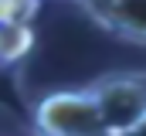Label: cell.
Masks as SVG:
<instances>
[{
    "label": "cell",
    "instance_id": "obj_1",
    "mask_svg": "<svg viewBox=\"0 0 146 136\" xmlns=\"http://www.w3.org/2000/svg\"><path fill=\"white\" fill-rule=\"evenodd\" d=\"M34 129L41 136H109L106 116L92 89L51 92L34 105Z\"/></svg>",
    "mask_w": 146,
    "mask_h": 136
},
{
    "label": "cell",
    "instance_id": "obj_2",
    "mask_svg": "<svg viewBox=\"0 0 146 136\" xmlns=\"http://www.w3.org/2000/svg\"><path fill=\"white\" fill-rule=\"evenodd\" d=\"M88 89L99 99L109 136H133L146 123V68L102 75Z\"/></svg>",
    "mask_w": 146,
    "mask_h": 136
},
{
    "label": "cell",
    "instance_id": "obj_3",
    "mask_svg": "<svg viewBox=\"0 0 146 136\" xmlns=\"http://www.w3.org/2000/svg\"><path fill=\"white\" fill-rule=\"evenodd\" d=\"M78 7L106 34L146 44V0H78Z\"/></svg>",
    "mask_w": 146,
    "mask_h": 136
},
{
    "label": "cell",
    "instance_id": "obj_4",
    "mask_svg": "<svg viewBox=\"0 0 146 136\" xmlns=\"http://www.w3.org/2000/svg\"><path fill=\"white\" fill-rule=\"evenodd\" d=\"M34 51V27L31 24H0V65L14 68Z\"/></svg>",
    "mask_w": 146,
    "mask_h": 136
},
{
    "label": "cell",
    "instance_id": "obj_5",
    "mask_svg": "<svg viewBox=\"0 0 146 136\" xmlns=\"http://www.w3.org/2000/svg\"><path fill=\"white\" fill-rule=\"evenodd\" d=\"M41 0H0V24H31Z\"/></svg>",
    "mask_w": 146,
    "mask_h": 136
},
{
    "label": "cell",
    "instance_id": "obj_6",
    "mask_svg": "<svg viewBox=\"0 0 146 136\" xmlns=\"http://www.w3.org/2000/svg\"><path fill=\"white\" fill-rule=\"evenodd\" d=\"M133 136H146V123H143V126H139V129H136Z\"/></svg>",
    "mask_w": 146,
    "mask_h": 136
},
{
    "label": "cell",
    "instance_id": "obj_7",
    "mask_svg": "<svg viewBox=\"0 0 146 136\" xmlns=\"http://www.w3.org/2000/svg\"><path fill=\"white\" fill-rule=\"evenodd\" d=\"M75 3H78V0H75Z\"/></svg>",
    "mask_w": 146,
    "mask_h": 136
}]
</instances>
